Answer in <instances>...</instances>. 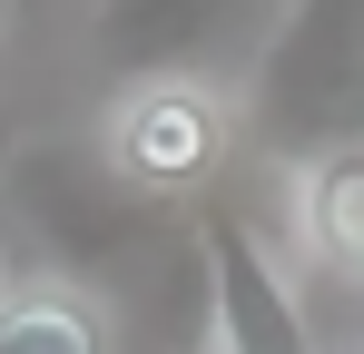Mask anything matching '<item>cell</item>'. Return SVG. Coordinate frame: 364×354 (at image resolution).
Returning <instances> with one entry per match:
<instances>
[{"instance_id": "cell-1", "label": "cell", "mask_w": 364, "mask_h": 354, "mask_svg": "<svg viewBox=\"0 0 364 354\" xmlns=\"http://www.w3.org/2000/svg\"><path fill=\"white\" fill-rule=\"evenodd\" d=\"M246 128L286 168L325 158L335 138H364V0H286L246 79Z\"/></svg>"}, {"instance_id": "cell-2", "label": "cell", "mask_w": 364, "mask_h": 354, "mask_svg": "<svg viewBox=\"0 0 364 354\" xmlns=\"http://www.w3.org/2000/svg\"><path fill=\"white\" fill-rule=\"evenodd\" d=\"M286 0H109L99 10V59L119 89H227L256 79Z\"/></svg>"}, {"instance_id": "cell-3", "label": "cell", "mask_w": 364, "mask_h": 354, "mask_svg": "<svg viewBox=\"0 0 364 354\" xmlns=\"http://www.w3.org/2000/svg\"><path fill=\"white\" fill-rule=\"evenodd\" d=\"M227 148H237V109H227V89H119V109H109V168L138 207H178L197 197L207 177L227 168Z\"/></svg>"}, {"instance_id": "cell-4", "label": "cell", "mask_w": 364, "mask_h": 354, "mask_svg": "<svg viewBox=\"0 0 364 354\" xmlns=\"http://www.w3.org/2000/svg\"><path fill=\"white\" fill-rule=\"evenodd\" d=\"M197 236H207V354H325L296 286H286V266L266 256V236L246 217L207 207Z\"/></svg>"}, {"instance_id": "cell-5", "label": "cell", "mask_w": 364, "mask_h": 354, "mask_svg": "<svg viewBox=\"0 0 364 354\" xmlns=\"http://www.w3.org/2000/svg\"><path fill=\"white\" fill-rule=\"evenodd\" d=\"M296 227L315 246V266L364 286V138H335L325 158L296 168Z\"/></svg>"}, {"instance_id": "cell-6", "label": "cell", "mask_w": 364, "mask_h": 354, "mask_svg": "<svg viewBox=\"0 0 364 354\" xmlns=\"http://www.w3.org/2000/svg\"><path fill=\"white\" fill-rule=\"evenodd\" d=\"M0 354H119V345L89 286L20 276V286H0Z\"/></svg>"}, {"instance_id": "cell-7", "label": "cell", "mask_w": 364, "mask_h": 354, "mask_svg": "<svg viewBox=\"0 0 364 354\" xmlns=\"http://www.w3.org/2000/svg\"><path fill=\"white\" fill-rule=\"evenodd\" d=\"M355 354H364V345H355Z\"/></svg>"}]
</instances>
